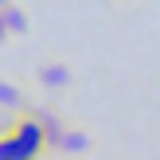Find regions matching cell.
<instances>
[{
	"instance_id": "obj_1",
	"label": "cell",
	"mask_w": 160,
	"mask_h": 160,
	"mask_svg": "<svg viewBox=\"0 0 160 160\" xmlns=\"http://www.w3.org/2000/svg\"><path fill=\"white\" fill-rule=\"evenodd\" d=\"M31 86H35L39 94H47V98L67 94L70 86H74V67H70V59H62V55H47V59L31 70Z\"/></svg>"
},
{
	"instance_id": "obj_2",
	"label": "cell",
	"mask_w": 160,
	"mask_h": 160,
	"mask_svg": "<svg viewBox=\"0 0 160 160\" xmlns=\"http://www.w3.org/2000/svg\"><path fill=\"white\" fill-rule=\"evenodd\" d=\"M94 133L86 129V125H78V121H70L67 125V133L59 137V145H55V156H86V152H94Z\"/></svg>"
},
{
	"instance_id": "obj_3",
	"label": "cell",
	"mask_w": 160,
	"mask_h": 160,
	"mask_svg": "<svg viewBox=\"0 0 160 160\" xmlns=\"http://www.w3.org/2000/svg\"><path fill=\"white\" fill-rule=\"evenodd\" d=\"M31 113L43 121V129H47V152H55V145H59V137L67 133V125H70V117L62 113L55 102H43V106H35L31 102Z\"/></svg>"
},
{
	"instance_id": "obj_4",
	"label": "cell",
	"mask_w": 160,
	"mask_h": 160,
	"mask_svg": "<svg viewBox=\"0 0 160 160\" xmlns=\"http://www.w3.org/2000/svg\"><path fill=\"white\" fill-rule=\"evenodd\" d=\"M28 109H31L28 90H23L20 82H12V78H0V113L16 117V113H28Z\"/></svg>"
},
{
	"instance_id": "obj_5",
	"label": "cell",
	"mask_w": 160,
	"mask_h": 160,
	"mask_svg": "<svg viewBox=\"0 0 160 160\" xmlns=\"http://www.w3.org/2000/svg\"><path fill=\"white\" fill-rule=\"evenodd\" d=\"M4 16H8V28H12V39H23L31 31V12L20 4V0H12V4L4 8Z\"/></svg>"
},
{
	"instance_id": "obj_6",
	"label": "cell",
	"mask_w": 160,
	"mask_h": 160,
	"mask_svg": "<svg viewBox=\"0 0 160 160\" xmlns=\"http://www.w3.org/2000/svg\"><path fill=\"white\" fill-rule=\"evenodd\" d=\"M0 160H23V148H20V141L12 137L8 125H0Z\"/></svg>"
},
{
	"instance_id": "obj_7",
	"label": "cell",
	"mask_w": 160,
	"mask_h": 160,
	"mask_svg": "<svg viewBox=\"0 0 160 160\" xmlns=\"http://www.w3.org/2000/svg\"><path fill=\"white\" fill-rule=\"evenodd\" d=\"M8 43H12V28H8V16L0 8V47H8Z\"/></svg>"
},
{
	"instance_id": "obj_8",
	"label": "cell",
	"mask_w": 160,
	"mask_h": 160,
	"mask_svg": "<svg viewBox=\"0 0 160 160\" xmlns=\"http://www.w3.org/2000/svg\"><path fill=\"white\" fill-rule=\"evenodd\" d=\"M113 4H137V0H113Z\"/></svg>"
},
{
	"instance_id": "obj_9",
	"label": "cell",
	"mask_w": 160,
	"mask_h": 160,
	"mask_svg": "<svg viewBox=\"0 0 160 160\" xmlns=\"http://www.w3.org/2000/svg\"><path fill=\"white\" fill-rule=\"evenodd\" d=\"M8 4H12V0H0V8H8Z\"/></svg>"
}]
</instances>
